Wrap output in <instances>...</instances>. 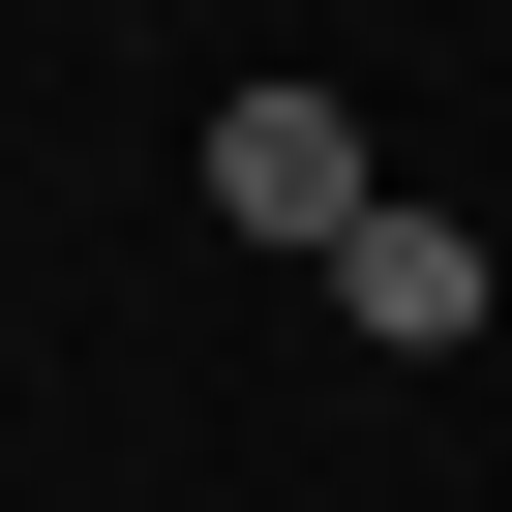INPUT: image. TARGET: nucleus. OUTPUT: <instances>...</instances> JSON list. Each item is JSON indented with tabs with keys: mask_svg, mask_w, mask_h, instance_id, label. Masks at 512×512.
<instances>
[{
	"mask_svg": "<svg viewBox=\"0 0 512 512\" xmlns=\"http://www.w3.org/2000/svg\"><path fill=\"white\" fill-rule=\"evenodd\" d=\"M302 302H332L362 362H452V332H482V211H422V181H392V211L332 241V272H302Z\"/></svg>",
	"mask_w": 512,
	"mask_h": 512,
	"instance_id": "f03ea898",
	"label": "nucleus"
},
{
	"mask_svg": "<svg viewBox=\"0 0 512 512\" xmlns=\"http://www.w3.org/2000/svg\"><path fill=\"white\" fill-rule=\"evenodd\" d=\"M211 211H241V241H302V272H332V241L392 211V151H362V91H332V61H302V91H211Z\"/></svg>",
	"mask_w": 512,
	"mask_h": 512,
	"instance_id": "f257e3e1",
	"label": "nucleus"
}]
</instances>
